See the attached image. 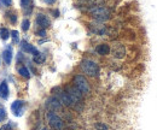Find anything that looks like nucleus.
<instances>
[{
  "label": "nucleus",
  "mask_w": 157,
  "mask_h": 130,
  "mask_svg": "<svg viewBox=\"0 0 157 130\" xmlns=\"http://www.w3.org/2000/svg\"><path fill=\"white\" fill-rule=\"evenodd\" d=\"M80 68L82 70L83 74H86L87 76H91V77H97L99 75V66L98 64L91 59H85L81 61L80 64Z\"/></svg>",
  "instance_id": "obj_1"
},
{
  "label": "nucleus",
  "mask_w": 157,
  "mask_h": 130,
  "mask_svg": "<svg viewBox=\"0 0 157 130\" xmlns=\"http://www.w3.org/2000/svg\"><path fill=\"white\" fill-rule=\"evenodd\" d=\"M64 91H65V93L68 94V96L70 98V100L73 102V107L78 109V111H80L81 107H82V94L80 93L75 87H73V86L65 87Z\"/></svg>",
  "instance_id": "obj_2"
},
{
  "label": "nucleus",
  "mask_w": 157,
  "mask_h": 130,
  "mask_svg": "<svg viewBox=\"0 0 157 130\" xmlns=\"http://www.w3.org/2000/svg\"><path fill=\"white\" fill-rule=\"evenodd\" d=\"M90 15L92 16V18L96 19L97 22H100V23L110 19V11L104 6H96V7L91 9Z\"/></svg>",
  "instance_id": "obj_3"
},
{
  "label": "nucleus",
  "mask_w": 157,
  "mask_h": 130,
  "mask_svg": "<svg viewBox=\"0 0 157 130\" xmlns=\"http://www.w3.org/2000/svg\"><path fill=\"white\" fill-rule=\"evenodd\" d=\"M74 87L82 95H87L91 92V86H90L88 81L86 80V77L82 76V75H76L74 77Z\"/></svg>",
  "instance_id": "obj_4"
},
{
  "label": "nucleus",
  "mask_w": 157,
  "mask_h": 130,
  "mask_svg": "<svg viewBox=\"0 0 157 130\" xmlns=\"http://www.w3.org/2000/svg\"><path fill=\"white\" fill-rule=\"evenodd\" d=\"M46 118L48 122V125L55 130H63L64 128V122L63 119L59 117L57 113H55L53 111H48L46 113Z\"/></svg>",
  "instance_id": "obj_5"
},
{
  "label": "nucleus",
  "mask_w": 157,
  "mask_h": 130,
  "mask_svg": "<svg viewBox=\"0 0 157 130\" xmlns=\"http://www.w3.org/2000/svg\"><path fill=\"white\" fill-rule=\"evenodd\" d=\"M110 52L113 53V56L115 57V58H117V59H122L126 56V48L120 42H115L113 45V47H110Z\"/></svg>",
  "instance_id": "obj_6"
},
{
  "label": "nucleus",
  "mask_w": 157,
  "mask_h": 130,
  "mask_svg": "<svg viewBox=\"0 0 157 130\" xmlns=\"http://www.w3.org/2000/svg\"><path fill=\"white\" fill-rule=\"evenodd\" d=\"M45 106H46V109H48L50 111H53V112L62 109V104H60V101H59L55 95L51 96V98H48V99L46 100Z\"/></svg>",
  "instance_id": "obj_7"
},
{
  "label": "nucleus",
  "mask_w": 157,
  "mask_h": 130,
  "mask_svg": "<svg viewBox=\"0 0 157 130\" xmlns=\"http://www.w3.org/2000/svg\"><path fill=\"white\" fill-rule=\"evenodd\" d=\"M23 109H24V101L22 100H16L12 102L11 105V110H12V113L17 117H21L22 113H23Z\"/></svg>",
  "instance_id": "obj_8"
},
{
  "label": "nucleus",
  "mask_w": 157,
  "mask_h": 130,
  "mask_svg": "<svg viewBox=\"0 0 157 130\" xmlns=\"http://www.w3.org/2000/svg\"><path fill=\"white\" fill-rule=\"evenodd\" d=\"M36 24L40 25L42 29H45V28H48V27L51 25V22H50V19H48V17H47L46 15L39 13V15L36 16Z\"/></svg>",
  "instance_id": "obj_9"
},
{
  "label": "nucleus",
  "mask_w": 157,
  "mask_h": 130,
  "mask_svg": "<svg viewBox=\"0 0 157 130\" xmlns=\"http://www.w3.org/2000/svg\"><path fill=\"white\" fill-rule=\"evenodd\" d=\"M21 50H22L24 53H32L33 56H35V54L39 53V51H38L33 45L28 43L27 41H23V42L21 43Z\"/></svg>",
  "instance_id": "obj_10"
},
{
  "label": "nucleus",
  "mask_w": 157,
  "mask_h": 130,
  "mask_svg": "<svg viewBox=\"0 0 157 130\" xmlns=\"http://www.w3.org/2000/svg\"><path fill=\"white\" fill-rule=\"evenodd\" d=\"M9 93H10V91H9V84H7L6 81H2L1 84H0V98L6 100V99L9 98Z\"/></svg>",
  "instance_id": "obj_11"
},
{
  "label": "nucleus",
  "mask_w": 157,
  "mask_h": 130,
  "mask_svg": "<svg viewBox=\"0 0 157 130\" xmlns=\"http://www.w3.org/2000/svg\"><path fill=\"white\" fill-rule=\"evenodd\" d=\"M96 51L100 56H108L110 53V46L108 43H100L98 47L96 48Z\"/></svg>",
  "instance_id": "obj_12"
},
{
  "label": "nucleus",
  "mask_w": 157,
  "mask_h": 130,
  "mask_svg": "<svg viewBox=\"0 0 157 130\" xmlns=\"http://www.w3.org/2000/svg\"><path fill=\"white\" fill-rule=\"evenodd\" d=\"M2 57H4V60H5L6 64H11V61H12V50H11L10 46L4 51Z\"/></svg>",
  "instance_id": "obj_13"
},
{
  "label": "nucleus",
  "mask_w": 157,
  "mask_h": 130,
  "mask_svg": "<svg viewBox=\"0 0 157 130\" xmlns=\"http://www.w3.org/2000/svg\"><path fill=\"white\" fill-rule=\"evenodd\" d=\"M96 25H97V27H93V28H92L93 33H96V34H98V35H105L106 28H105L104 25H101V24H96Z\"/></svg>",
  "instance_id": "obj_14"
},
{
  "label": "nucleus",
  "mask_w": 157,
  "mask_h": 130,
  "mask_svg": "<svg viewBox=\"0 0 157 130\" xmlns=\"http://www.w3.org/2000/svg\"><path fill=\"white\" fill-rule=\"evenodd\" d=\"M21 2H22L23 10H24L27 13H30V11H32V9H33V6H32V0H22Z\"/></svg>",
  "instance_id": "obj_15"
},
{
  "label": "nucleus",
  "mask_w": 157,
  "mask_h": 130,
  "mask_svg": "<svg viewBox=\"0 0 157 130\" xmlns=\"http://www.w3.org/2000/svg\"><path fill=\"white\" fill-rule=\"evenodd\" d=\"M18 74H20L22 77H25V78H29V77H30V72H29L28 68H25V66L18 68Z\"/></svg>",
  "instance_id": "obj_16"
},
{
  "label": "nucleus",
  "mask_w": 157,
  "mask_h": 130,
  "mask_svg": "<svg viewBox=\"0 0 157 130\" xmlns=\"http://www.w3.org/2000/svg\"><path fill=\"white\" fill-rule=\"evenodd\" d=\"M45 54H42V53H38V54H35V56H33V60L36 63V64H42L44 61H45Z\"/></svg>",
  "instance_id": "obj_17"
},
{
  "label": "nucleus",
  "mask_w": 157,
  "mask_h": 130,
  "mask_svg": "<svg viewBox=\"0 0 157 130\" xmlns=\"http://www.w3.org/2000/svg\"><path fill=\"white\" fill-rule=\"evenodd\" d=\"M0 37L2 40H7L10 37V32L6 29V28H1L0 29Z\"/></svg>",
  "instance_id": "obj_18"
},
{
  "label": "nucleus",
  "mask_w": 157,
  "mask_h": 130,
  "mask_svg": "<svg viewBox=\"0 0 157 130\" xmlns=\"http://www.w3.org/2000/svg\"><path fill=\"white\" fill-rule=\"evenodd\" d=\"M10 34L12 35V39H13V42H15V43H20V34H18V32H17V30L11 32Z\"/></svg>",
  "instance_id": "obj_19"
},
{
  "label": "nucleus",
  "mask_w": 157,
  "mask_h": 130,
  "mask_svg": "<svg viewBox=\"0 0 157 130\" xmlns=\"http://www.w3.org/2000/svg\"><path fill=\"white\" fill-rule=\"evenodd\" d=\"M29 25H30V22H29L28 19H24V20L22 22V29H23L24 32H27V30L29 29Z\"/></svg>",
  "instance_id": "obj_20"
},
{
  "label": "nucleus",
  "mask_w": 157,
  "mask_h": 130,
  "mask_svg": "<svg viewBox=\"0 0 157 130\" xmlns=\"http://www.w3.org/2000/svg\"><path fill=\"white\" fill-rule=\"evenodd\" d=\"M96 128L98 130H108V125H105L104 123H97L96 124Z\"/></svg>",
  "instance_id": "obj_21"
},
{
  "label": "nucleus",
  "mask_w": 157,
  "mask_h": 130,
  "mask_svg": "<svg viewBox=\"0 0 157 130\" xmlns=\"http://www.w3.org/2000/svg\"><path fill=\"white\" fill-rule=\"evenodd\" d=\"M5 117H6V111L0 107V122H2L5 119Z\"/></svg>",
  "instance_id": "obj_22"
},
{
  "label": "nucleus",
  "mask_w": 157,
  "mask_h": 130,
  "mask_svg": "<svg viewBox=\"0 0 157 130\" xmlns=\"http://www.w3.org/2000/svg\"><path fill=\"white\" fill-rule=\"evenodd\" d=\"M0 2H1L2 5H5V6H11L12 0H0Z\"/></svg>",
  "instance_id": "obj_23"
},
{
  "label": "nucleus",
  "mask_w": 157,
  "mask_h": 130,
  "mask_svg": "<svg viewBox=\"0 0 157 130\" xmlns=\"http://www.w3.org/2000/svg\"><path fill=\"white\" fill-rule=\"evenodd\" d=\"M36 34H38L39 36H46V30H45V29H41V30H39Z\"/></svg>",
  "instance_id": "obj_24"
},
{
  "label": "nucleus",
  "mask_w": 157,
  "mask_h": 130,
  "mask_svg": "<svg viewBox=\"0 0 157 130\" xmlns=\"http://www.w3.org/2000/svg\"><path fill=\"white\" fill-rule=\"evenodd\" d=\"M10 20H11V23H16V20H17V16H16L15 13H12V15H11V17H10Z\"/></svg>",
  "instance_id": "obj_25"
},
{
  "label": "nucleus",
  "mask_w": 157,
  "mask_h": 130,
  "mask_svg": "<svg viewBox=\"0 0 157 130\" xmlns=\"http://www.w3.org/2000/svg\"><path fill=\"white\" fill-rule=\"evenodd\" d=\"M0 130H12V129H11V125L10 124H6V125H4Z\"/></svg>",
  "instance_id": "obj_26"
},
{
  "label": "nucleus",
  "mask_w": 157,
  "mask_h": 130,
  "mask_svg": "<svg viewBox=\"0 0 157 130\" xmlns=\"http://www.w3.org/2000/svg\"><path fill=\"white\" fill-rule=\"evenodd\" d=\"M46 4H48V5H52L53 2H56V0H44Z\"/></svg>",
  "instance_id": "obj_27"
},
{
  "label": "nucleus",
  "mask_w": 157,
  "mask_h": 130,
  "mask_svg": "<svg viewBox=\"0 0 157 130\" xmlns=\"http://www.w3.org/2000/svg\"><path fill=\"white\" fill-rule=\"evenodd\" d=\"M41 130H48V129H47V128H42Z\"/></svg>",
  "instance_id": "obj_28"
}]
</instances>
